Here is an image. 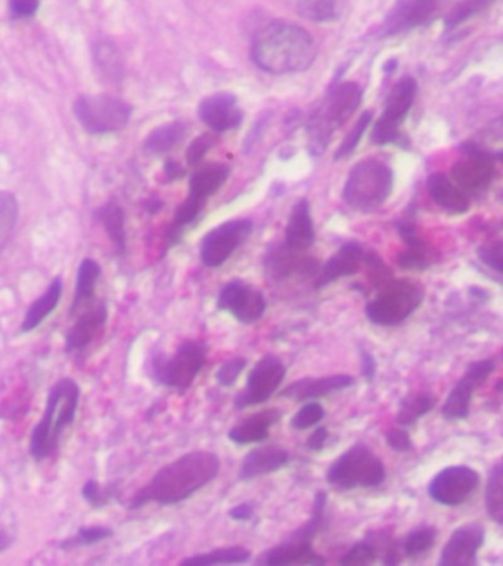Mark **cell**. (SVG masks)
Wrapping results in <instances>:
<instances>
[{
	"label": "cell",
	"mask_w": 503,
	"mask_h": 566,
	"mask_svg": "<svg viewBox=\"0 0 503 566\" xmlns=\"http://www.w3.org/2000/svg\"><path fill=\"white\" fill-rule=\"evenodd\" d=\"M427 189L433 201L449 213L464 214L470 210V199L465 192L442 173L428 177Z\"/></svg>",
	"instance_id": "27"
},
{
	"label": "cell",
	"mask_w": 503,
	"mask_h": 566,
	"mask_svg": "<svg viewBox=\"0 0 503 566\" xmlns=\"http://www.w3.org/2000/svg\"><path fill=\"white\" fill-rule=\"evenodd\" d=\"M290 463V454L281 447L265 446L251 450L242 459L239 468V480L250 481L254 478L265 477Z\"/></svg>",
	"instance_id": "24"
},
{
	"label": "cell",
	"mask_w": 503,
	"mask_h": 566,
	"mask_svg": "<svg viewBox=\"0 0 503 566\" xmlns=\"http://www.w3.org/2000/svg\"><path fill=\"white\" fill-rule=\"evenodd\" d=\"M213 143L214 139L208 135H203L200 136V138L195 139L188 148V154H186L188 163L191 164V166H195V164L200 163V161L206 157L208 149L213 146Z\"/></svg>",
	"instance_id": "49"
},
{
	"label": "cell",
	"mask_w": 503,
	"mask_h": 566,
	"mask_svg": "<svg viewBox=\"0 0 503 566\" xmlns=\"http://www.w3.org/2000/svg\"><path fill=\"white\" fill-rule=\"evenodd\" d=\"M98 217L117 250L124 251V248H126V229H124L123 210L116 202H110L98 211Z\"/></svg>",
	"instance_id": "36"
},
{
	"label": "cell",
	"mask_w": 503,
	"mask_h": 566,
	"mask_svg": "<svg viewBox=\"0 0 503 566\" xmlns=\"http://www.w3.org/2000/svg\"><path fill=\"white\" fill-rule=\"evenodd\" d=\"M76 316L65 337V353L68 354L86 350L98 338L107 323L108 307L104 301H93Z\"/></svg>",
	"instance_id": "18"
},
{
	"label": "cell",
	"mask_w": 503,
	"mask_h": 566,
	"mask_svg": "<svg viewBox=\"0 0 503 566\" xmlns=\"http://www.w3.org/2000/svg\"><path fill=\"white\" fill-rule=\"evenodd\" d=\"M353 385H355V378L346 373L321 376V378H303L288 385L279 396L303 403V401L319 400V398L346 390Z\"/></svg>",
	"instance_id": "21"
},
{
	"label": "cell",
	"mask_w": 503,
	"mask_h": 566,
	"mask_svg": "<svg viewBox=\"0 0 503 566\" xmlns=\"http://www.w3.org/2000/svg\"><path fill=\"white\" fill-rule=\"evenodd\" d=\"M399 232L406 244L405 251H402L397 258L399 266L406 270H424L430 267L433 263V253L430 245L418 235L414 223H402Z\"/></svg>",
	"instance_id": "28"
},
{
	"label": "cell",
	"mask_w": 503,
	"mask_h": 566,
	"mask_svg": "<svg viewBox=\"0 0 503 566\" xmlns=\"http://www.w3.org/2000/svg\"><path fill=\"white\" fill-rule=\"evenodd\" d=\"M437 11V0H397L388 12L381 34L385 37L408 31L428 23Z\"/></svg>",
	"instance_id": "19"
},
{
	"label": "cell",
	"mask_w": 503,
	"mask_h": 566,
	"mask_svg": "<svg viewBox=\"0 0 503 566\" xmlns=\"http://www.w3.org/2000/svg\"><path fill=\"white\" fill-rule=\"evenodd\" d=\"M245 366H247V359L244 357H232V359L226 360L220 369L217 370L216 379L222 387L231 388L237 384L239 376L244 372Z\"/></svg>",
	"instance_id": "46"
},
{
	"label": "cell",
	"mask_w": 503,
	"mask_h": 566,
	"mask_svg": "<svg viewBox=\"0 0 503 566\" xmlns=\"http://www.w3.org/2000/svg\"><path fill=\"white\" fill-rule=\"evenodd\" d=\"M113 536V530L102 525H90V527H82L77 530L76 536L62 540L61 549L71 550L77 547L92 546V544L101 543Z\"/></svg>",
	"instance_id": "40"
},
{
	"label": "cell",
	"mask_w": 503,
	"mask_h": 566,
	"mask_svg": "<svg viewBox=\"0 0 503 566\" xmlns=\"http://www.w3.org/2000/svg\"><path fill=\"white\" fill-rule=\"evenodd\" d=\"M480 485V474L470 466H447L428 484V494L434 502L449 508L464 505Z\"/></svg>",
	"instance_id": "13"
},
{
	"label": "cell",
	"mask_w": 503,
	"mask_h": 566,
	"mask_svg": "<svg viewBox=\"0 0 503 566\" xmlns=\"http://www.w3.org/2000/svg\"><path fill=\"white\" fill-rule=\"evenodd\" d=\"M328 429L325 426H318L315 431L310 435L309 440H307L306 446L310 452H321L324 449L326 441H328Z\"/></svg>",
	"instance_id": "52"
},
{
	"label": "cell",
	"mask_w": 503,
	"mask_h": 566,
	"mask_svg": "<svg viewBox=\"0 0 503 566\" xmlns=\"http://www.w3.org/2000/svg\"><path fill=\"white\" fill-rule=\"evenodd\" d=\"M326 480L344 491L378 487L385 480V466L366 444L357 443L334 460L326 472Z\"/></svg>",
	"instance_id": "7"
},
{
	"label": "cell",
	"mask_w": 503,
	"mask_h": 566,
	"mask_svg": "<svg viewBox=\"0 0 503 566\" xmlns=\"http://www.w3.org/2000/svg\"><path fill=\"white\" fill-rule=\"evenodd\" d=\"M478 258H480L481 263L486 264L489 269L493 272L502 275V244L484 245V247L478 248L477 251Z\"/></svg>",
	"instance_id": "48"
},
{
	"label": "cell",
	"mask_w": 503,
	"mask_h": 566,
	"mask_svg": "<svg viewBox=\"0 0 503 566\" xmlns=\"http://www.w3.org/2000/svg\"><path fill=\"white\" fill-rule=\"evenodd\" d=\"M393 171L383 161H359L347 177L344 201L357 211H372L384 204L393 191Z\"/></svg>",
	"instance_id": "5"
},
{
	"label": "cell",
	"mask_w": 503,
	"mask_h": 566,
	"mask_svg": "<svg viewBox=\"0 0 503 566\" xmlns=\"http://www.w3.org/2000/svg\"><path fill=\"white\" fill-rule=\"evenodd\" d=\"M486 509L490 518L501 525L503 522L502 462L493 465L487 477Z\"/></svg>",
	"instance_id": "38"
},
{
	"label": "cell",
	"mask_w": 503,
	"mask_h": 566,
	"mask_svg": "<svg viewBox=\"0 0 503 566\" xmlns=\"http://www.w3.org/2000/svg\"><path fill=\"white\" fill-rule=\"evenodd\" d=\"M166 173L167 176L170 177V179H176V177H179L180 174L183 173V170L180 169V166H178V164L173 163V161H169V163L166 164Z\"/></svg>",
	"instance_id": "55"
},
{
	"label": "cell",
	"mask_w": 503,
	"mask_h": 566,
	"mask_svg": "<svg viewBox=\"0 0 503 566\" xmlns=\"http://www.w3.org/2000/svg\"><path fill=\"white\" fill-rule=\"evenodd\" d=\"M229 173H231V170L225 164H210V166L201 167L191 177L189 197L206 202L207 198L216 194L225 185Z\"/></svg>",
	"instance_id": "31"
},
{
	"label": "cell",
	"mask_w": 503,
	"mask_h": 566,
	"mask_svg": "<svg viewBox=\"0 0 503 566\" xmlns=\"http://www.w3.org/2000/svg\"><path fill=\"white\" fill-rule=\"evenodd\" d=\"M360 373L368 382L374 381L377 375V360L365 347L360 348Z\"/></svg>",
	"instance_id": "51"
},
{
	"label": "cell",
	"mask_w": 503,
	"mask_h": 566,
	"mask_svg": "<svg viewBox=\"0 0 503 566\" xmlns=\"http://www.w3.org/2000/svg\"><path fill=\"white\" fill-rule=\"evenodd\" d=\"M385 441L394 452L408 453L414 450V441L403 426L388 429L387 434H385Z\"/></svg>",
	"instance_id": "47"
},
{
	"label": "cell",
	"mask_w": 503,
	"mask_h": 566,
	"mask_svg": "<svg viewBox=\"0 0 503 566\" xmlns=\"http://www.w3.org/2000/svg\"><path fill=\"white\" fill-rule=\"evenodd\" d=\"M201 120L214 132H228L237 129L244 113L232 93H214L200 104Z\"/></svg>",
	"instance_id": "20"
},
{
	"label": "cell",
	"mask_w": 503,
	"mask_h": 566,
	"mask_svg": "<svg viewBox=\"0 0 503 566\" xmlns=\"http://www.w3.org/2000/svg\"><path fill=\"white\" fill-rule=\"evenodd\" d=\"M206 363L207 345L203 341L188 340L179 345L173 356L155 354L149 368L155 382L185 393L194 384L195 378Z\"/></svg>",
	"instance_id": "8"
},
{
	"label": "cell",
	"mask_w": 503,
	"mask_h": 566,
	"mask_svg": "<svg viewBox=\"0 0 503 566\" xmlns=\"http://www.w3.org/2000/svg\"><path fill=\"white\" fill-rule=\"evenodd\" d=\"M251 57L257 67L275 76L301 73L315 62L316 45L296 24L272 23L257 33Z\"/></svg>",
	"instance_id": "2"
},
{
	"label": "cell",
	"mask_w": 503,
	"mask_h": 566,
	"mask_svg": "<svg viewBox=\"0 0 503 566\" xmlns=\"http://www.w3.org/2000/svg\"><path fill=\"white\" fill-rule=\"evenodd\" d=\"M79 401L80 387L73 379H60L51 388L42 419L31 432L30 454L34 460L42 462L57 452L62 434L76 419Z\"/></svg>",
	"instance_id": "3"
},
{
	"label": "cell",
	"mask_w": 503,
	"mask_h": 566,
	"mask_svg": "<svg viewBox=\"0 0 503 566\" xmlns=\"http://www.w3.org/2000/svg\"><path fill=\"white\" fill-rule=\"evenodd\" d=\"M281 418L282 412L278 409H267L263 412L254 413L229 431V440L238 444V446L262 443L269 437L272 426L278 424Z\"/></svg>",
	"instance_id": "25"
},
{
	"label": "cell",
	"mask_w": 503,
	"mask_h": 566,
	"mask_svg": "<svg viewBox=\"0 0 503 566\" xmlns=\"http://www.w3.org/2000/svg\"><path fill=\"white\" fill-rule=\"evenodd\" d=\"M396 67H397V62L390 61V64L385 65V70H387V73H393V70Z\"/></svg>",
	"instance_id": "56"
},
{
	"label": "cell",
	"mask_w": 503,
	"mask_h": 566,
	"mask_svg": "<svg viewBox=\"0 0 503 566\" xmlns=\"http://www.w3.org/2000/svg\"><path fill=\"white\" fill-rule=\"evenodd\" d=\"M251 559V552L245 547H223V549L211 550L201 553L192 558L182 561V565L211 566V565H241L247 564Z\"/></svg>",
	"instance_id": "34"
},
{
	"label": "cell",
	"mask_w": 503,
	"mask_h": 566,
	"mask_svg": "<svg viewBox=\"0 0 503 566\" xmlns=\"http://www.w3.org/2000/svg\"><path fill=\"white\" fill-rule=\"evenodd\" d=\"M437 536H439V531H437L436 527L421 525V527L415 528V530H412L411 533L405 537L402 544H400L403 555L412 559L425 555V553L433 549L437 541Z\"/></svg>",
	"instance_id": "35"
},
{
	"label": "cell",
	"mask_w": 503,
	"mask_h": 566,
	"mask_svg": "<svg viewBox=\"0 0 503 566\" xmlns=\"http://www.w3.org/2000/svg\"><path fill=\"white\" fill-rule=\"evenodd\" d=\"M220 459L211 452H191L163 466L144 488L133 496L129 508H144L148 503L178 505L210 484L219 475Z\"/></svg>",
	"instance_id": "1"
},
{
	"label": "cell",
	"mask_w": 503,
	"mask_h": 566,
	"mask_svg": "<svg viewBox=\"0 0 503 566\" xmlns=\"http://www.w3.org/2000/svg\"><path fill=\"white\" fill-rule=\"evenodd\" d=\"M83 499L89 503L92 508L101 509L105 508L108 503L114 497H117L119 491H117L116 485H110V487H102L98 481H86V484L82 488Z\"/></svg>",
	"instance_id": "43"
},
{
	"label": "cell",
	"mask_w": 503,
	"mask_h": 566,
	"mask_svg": "<svg viewBox=\"0 0 503 566\" xmlns=\"http://www.w3.org/2000/svg\"><path fill=\"white\" fill-rule=\"evenodd\" d=\"M18 219V204L14 195L0 192V251L11 238Z\"/></svg>",
	"instance_id": "39"
},
{
	"label": "cell",
	"mask_w": 503,
	"mask_h": 566,
	"mask_svg": "<svg viewBox=\"0 0 503 566\" xmlns=\"http://www.w3.org/2000/svg\"><path fill=\"white\" fill-rule=\"evenodd\" d=\"M185 126L182 123H170L166 126L158 127L151 135L148 136L145 142V148L152 154H163V152L170 151L175 148L183 136H185Z\"/></svg>",
	"instance_id": "37"
},
{
	"label": "cell",
	"mask_w": 503,
	"mask_h": 566,
	"mask_svg": "<svg viewBox=\"0 0 503 566\" xmlns=\"http://www.w3.org/2000/svg\"><path fill=\"white\" fill-rule=\"evenodd\" d=\"M251 232H253V223L247 219L231 220L214 227L201 242V260L211 269L223 266L247 241Z\"/></svg>",
	"instance_id": "14"
},
{
	"label": "cell",
	"mask_w": 503,
	"mask_h": 566,
	"mask_svg": "<svg viewBox=\"0 0 503 566\" xmlns=\"http://www.w3.org/2000/svg\"><path fill=\"white\" fill-rule=\"evenodd\" d=\"M61 297L62 279L55 278L51 285L48 286V289L27 310L23 323H21V332L29 334V332L39 328L48 319V316L55 312L58 304H60Z\"/></svg>",
	"instance_id": "29"
},
{
	"label": "cell",
	"mask_w": 503,
	"mask_h": 566,
	"mask_svg": "<svg viewBox=\"0 0 503 566\" xmlns=\"http://www.w3.org/2000/svg\"><path fill=\"white\" fill-rule=\"evenodd\" d=\"M253 513L254 509L250 503H239V505L229 510V516L235 519V521H248L253 516Z\"/></svg>",
	"instance_id": "53"
},
{
	"label": "cell",
	"mask_w": 503,
	"mask_h": 566,
	"mask_svg": "<svg viewBox=\"0 0 503 566\" xmlns=\"http://www.w3.org/2000/svg\"><path fill=\"white\" fill-rule=\"evenodd\" d=\"M416 92L418 85L411 76L402 77L393 87L385 102L384 113L372 130V141L375 145H388L399 139L400 126L414 105Z\"/></svg>",
	"instance_id": "11"
},
{
	"label": "cell",
	"mask_w": 503,
	"mask_h": 566,
	"mask_svg": "<svg viewBox=\"0 0 503 566\" xmlns=\"http://www.w3.org/2000/svg\"><path fill=\"white\" fill-rule=\"evenodd\" d=\"M12 541H14V538H12L11 533L6 530V527L0 525V553L5 552L6 549H9V547H11Z\"/></svg>",
	"instance_id": "54"
},
{
	"label": "cell",
	"mask_w": 503,
	"mask_h": 566,
	"mask_svg": "<svg viewBox=\"0 0 503 566\" xmlns=\"http://www.w3.org/2000/svg\"><path fill=\"white\" fill-rule=\"evenodd\" d=\"M424 301V288L408 279L387 281L366 306V316L374 325L393 328L412 316Z\"/></svg>",
	"instance_id": "9"
},
{
	"label": "cell",
	"mask_w": 503,
	"mask_h": 566,
	"mask_svg": "<svg viewBox=\"0 0 503 566\" xmlns=\"http://www.w3.org/2000/svg\"><path fill=\"white\" fill-rule=\"evenodd\" d=\"M436 404L437 397L434 394L427 393V391L403 398L400 401L399 410H397V425L403 426V428L415 425L419 419L428 415L436 407Z\"/></svg>",
	"instance_id": "32"
},
{
	"label": "cell",
	"mask_w": 503,
	"mask_h": 566,
	"mask_svg": "<svg viewBox=\"0 0 503 566\" xmlns=\"http://www.w3.org/2000/svg\"><path fill=\"white\" fill-rule=\"evenodd\" d=\"M217 309L232 314L239 323L253 325L262 319L267 309L265 295L244 281H231L220 289Z\"/></svg>",
	"instance_id": "16"
},
{
	"label": "cell",
	"mask_w": 503,
	"mask_h": 566,
	"mask_svg": "<svg viewBox=\"0 0 503 566\" xmlns=\"http://www.w3.org/2000/svg\"><path fill=\"white\" fill-rule=\"evenodd\" d=\"M325 418V409L318 401H309L291 419V426L297 431H306L312 426L321 424Z\"/></svg>",
	"instance_id": "44"
},
{
	"label": "cell",
	"mask_w": 503,
	"mask_h": 566,
	"mask_svg": "<svg viewBox=\"0 0 503 566\" xmlns=\"http://www.w3.org/2000/svg\"><path fill=\"white\" fill-rule=\"evenodd\" d=\"M101 266L92 258H85L80 264L77 273L76 291H74L73 303H71L70 314L76 316L80 310L88 307L95 301L96 285L101 278Z\"/></svg>",
	"instance_id": "30"
},
{
	"label": "cell",
	"mask_w": 503,
	"mask_h": 566,
	"mask_svg": "<svg viewBox=\"0 0 503 566\" xmlns=\"http://www.w3.org/2000/svg\"><path fill=\"white\" fill-rule=\"evenodd\" d=\"M362 102V89L353 82L341 83L326 96L322 107L310 121V148L322 154L335 129L346 124Z\"/></svg>",
	"instance_id": "6"
},
{
	"label": "cell",
	"mask_w": 503,
	"mask_h": 566,
	"mask_svg": "<svg viewBox=\"0 0 503 566\" xmlns=\"http://www.w3.org/2000/svg\"><path fill=\"white\" fill-rule=\"evenodd\" d=\"M495 176L492 160L470 152L467 158L453 164L452 177L456 185L465 191L478 192L486 189Z\"/></svg>",
	"instance_id": "23"
},
{
	"label": "cell",
	"mask_w": 503,
	"mask_h": 566,
	"mask_svg": "<svg viewBox=\"0 0 503 566\" xmlns=\"http://www.w3.org/2000/svg\"><path fill=\"white\" fill-rule=\"evenodd\" d=\"M315 242V227H313L312 213L310 205L306 199H301L294 205L288 219L287 229H285V247L288 250L306 251Z\"/></svg>",
	"instance_id": "26"
},
{
	"label": "cell",
	"mask_w": 503,
	"mask_h": 566,
	"mask_svg": "<svg viewBox=\"0 0 503 566\" xmlns=\"http://www.w3.org/2000/svg\"><path fill=\"white\" fill-rule=\"evenodd\" d=\"M287 368L275 354H265L248 375L244 391L235 398V409L244 410L269 400L284 382Z\"/></svg>",
	"instance_id": "12"
},
{
	"label": "cell",
	"mask_w": 503,
	"mask_h": 566,
	"mask_svg": "<svg viewBox=\"0 0 503 566\" xmlns=\"http://www.w3.org/2000/svg\"><path fill=\"white\" fill-rule=\"evenodd\" d=\"M495 370L496 362L493 359L478 360V362L471 363L444 401L443 418L446 421H462V419L468 418L475 391L489 379V376Z\"/></svg>",
	"instance_id": "15"
},
{
	"label": "cell",
	"mask_w": 503,
	"mask_h": 566,
	"mask_svg": "<svg viewBox=\"0 0 503 566\" xmlns=\"http://www.w3.org/2000/svg\"><path fill=\"white\" fill-rule=\"evenodd\" d=\"M493 0H462L458 6H455L452 12L447 15L446 26L447 29H455L461 26L465 21L473 18L474 15L481 14L484 9L492 5Z\"/></svg>",
	"instance_id": "42"
},
{
	"label": "cell",
	"mask_w": 503,
	"mask_h": 566,
	"mask_svg": "<svg viewBox=\"0 0 503 566\" xmlns=\"http://www.w3.org/2000/svg\"><path fill=\"white\" fill-rule=\"evenodd\" d=\"M326 505H328V496L324 491H319L313 500L309 519L284 541L262 553L257 559V564L267 566L325 565V559L312 549V541L324 528Z\"/></svg>",
	"instance_id": "4"
},
{
	"label": "cell",
	"mask_w": 503,
	"mask_h": 566,
	"mask_svg": "<svg viewBox=\"0 0 503 566\" xmlns=\"http://www.w3.org/2000/svg\"><path fill=\"white\" fill-rule=\"evenodd\" d=\"M366 255L363 247L357 242H347L343 247L338 248L337 253L332 255L319 270L318 278L315 281V288L322 289L331 285L332 282L340 281L343 278L356 275L365 261Z\"/></svg>",
	"instance_id": "22"
},
{
	"label": "cell",
	"mask_w": 503,
	"mask_h": 566,
	"mask_svg": "<svg viewBox=\"0 0 503 566\" xmlns=\"http://www.w3.org/2000/svg\"><path fill=\"white\" fill-rule=\"evenodd\" d=\"M486 540V528L480 522L461 525L453 531L440 553V566L477 565L478 550Z\"/></svg>",
	"instance_id": "17"
},
{
	"label": "cell",
	"mask_w": 503,
	"mask_h": 566,
	"mask_svg": "<svg viewBox=\"0 0 503 566\" xmlns=\"http://www.w3.org/2000/svg\"><path fill=\"white\" fill-rule=\"evenodd\" d=\"M371 121V113L362 114V117L357 120L353 129L350 130L349 135H347L346 138H344V141L341 142L340 148L337 149V154H335V160H341V158L349 157V155L355 151L357 145H359L360 139H362L363 133H365V130L368 129Z\"/></svg>",
	"instance_id": "45"
},
{
	"label": "cell",
	"mask_w": 503,
	"mask_h": 566,
	"mask_svg": "<svg viewBox=\"0 0 503 566\" xmlns=\"http://www.w3.org/2000/svg\"><path fill=\"white\" fill-rule=\"evenodd\" d=\"M378 558L377 536H368L365 540L357 541L355 546L343 556L341 565H369Z\"/></svg>",
	"instance_id": "41"
},
{
	"label": "cell",
	"mask_w": 503,
	"mask_h": 566,
	"mask_svg": "<svg viewBox=\"0 0 503 566\" xmlns=\"http://www.w3.org/2000/svg\"><path fill=\"white\" fill-rule=\"evenodd\" d=\"M39 9V0H9V11L14 18H30Z\"/></svg>",
	"instance_id": "50"
},
{
	"label": "cell",
	"mask_w": 503,
	"mask_h": 566,
	"mask_svg": "<svg viewBox=\"0 0 503 566\" xmlns=\"http://www.w3.org/2000/svg\"><path fill=\"white\" fill-rule=\"evenodd\" d=\"M307 20L331 23L338 20L343 11V0H287Z\"/></svg>",
	"instance_id": "33"
},
{
	"label": "cell",
	"mask_w": 503,
	"mask_h": 566,
	"mask_svg": "<svg viewBox=\"0 0 503 566\" xmlns=\"http://www.w3.org/2000/svg\"><path fill=\"white\" fill-rule=\"evenodd\" d=\"M74 114L90 135H107L127 126L132 107L107 95H83L74 102Z\"/></svg>",
	"instance_id": "10"
}]
</instances>
